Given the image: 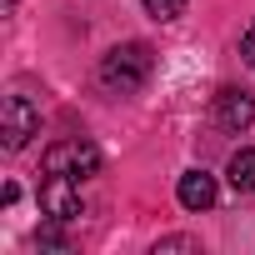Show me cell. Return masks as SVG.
Returning <instances> with one entry per match:
<instances>
[{"label":"cell","instance_id":"6da1fadb","mask_svg":"<svg viewBox=\"0 0 255 255\" xmlns=\"http://www.w3.org/2000/svg\"><path fill=\"white\" fill-rule=\"evenodd\" d=\"M150 70H155L150 45H145V40H125V45L105 50V60H100V85L115 90V95H135V90L150 80Z\"/></svg>","mask_w":255,"mask_h":255},{"label":"cell","instance_id":"7a4b0ae2","mask_svg":"<svg viewBox=\"0 0 255 255\" xmlns=\"http://www.w3.org/2000/svg\"><path fill=\"white\" fill-rule=\"evenodd\" d=\"M45 175H75V180H90V175H100V150L90 145V140H55L50 150H45Z\"/></svg>","mask_w":255,"mask_h":255},{"label":"cell","instance_id":"3957f363","mask_svg":"<svg viewBox=\"0 0 255 255\" xmlns=\"http://www.w3.org/2000/svg\"><path fill=\"white\" fill-rule=\"evenodd\" d=\"M30 135H40V105L30 95H5V105H0V140H5V150L30 145Z\"/></svg>","mask_w":255,"mask_h":255},{"label":"cell","instance_id":"277c9868","mask_svg":"<svg viewBox=\"0 0 255 255\" xmlns=\"http://www.w3.org/2000/svg\"><path fill=\"white\" fill-rule=\"evenodd\" d=\"M40 210L50 215V220H80V180L75 175H45V185H40Z\"/></svg>","mask_w":255,"mask_h":255},{"label":"cell","instance_id":"5b68a950","mask_svg":"<svg viewBox=\"0 0 255 255\" xmlns=\"http://www.w3.org/2000/svg\"><path fill=\"white\" fill-rule=\"evenodd\" d=\"M215 125H220V130H250V125H255V95L225 85L215 95Z\"/></svg>","mask_w":255,"mask_h":255},{"label":"cell","instance_id":"8992f818","mask_svg":"<svg viewBox=\"0 0 255 255\" xmlns=\"http://www.w3.org/2000/svg\"><path fill=\"white\" fill-rule=\"evenodd\" d=\"M175 195H180L185 210H210V205H215V175H205V170H185L180 185H175Z\"/></svg>","mask_w":255,"mask_h":255},{"label":"cell","instance_id":"52a82bcc","mask_svg":"<svg viewBox=\"0 0 255 255\" xmlns=\"http://www.w3.org/2000/svg\"><path fill=\"white\" fill-rule=\"evenodd\" d=\"M225 175H230V185H235V190H255V150H235Z\"/></svg>","mask_w":255,"mask_h":255},{"label":"cell","instance_id":"ba28073f","mask_svg":"<svg viewBox=\"0 0 255 255\" xmlns=\"http://www.w3.org/2000/svg\"><path fill=\"white\" fill-rule=\"evenodd\" d=\"M140 5H145L155 20H175V15H185V5H190V0H140Z\"/></svg>","mask_w":255,"mask_h":255},{"label":"cell","instance_id":"9c48e42d","mask_svg":"<svg viewBox=\"0 0 255 255\" xmlns=\"http://www.w3.org/2000/svg\"><path fill=\"white\" fill-rule=\"evenodd\" d=\"M165 250H200V240H190V235H170V240L155 245V255H165Z\"/></svg>","mask_w":255,"mask_h":255},{"label":"cell","instance_id":"30bf717a","mask_svg":"<svg viewBox=\"0 0 255 255\" xmlns=\"http://www.w3.org/2000/svg\"><path fill=\"white\" fill-rule=\"evenodd\" d=\"M240 55H245V65H255V25L245 30V40H240Z\"/></svg>","mask_w":255,"mask_h":255}]
</instances>
